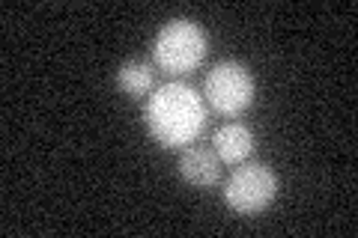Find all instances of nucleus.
I'll return each instance as SVG.
<instances>
[{
	"instance_id": "obj_1",
	"label": "nucleus",
	"mask_w": 358,
	"mask_h": 238,
	"mask_svg": "<svg viewBox=\"0 0 358 238\" xmlns=\"http://www.w3.org/2000/svg\"><path fill=\"white\" fill-rule=\"evenodd\" d=\"M143 119H147V128L159 146H164V149H188L206 131L209 113L194 87L171 81L150 93L147 105H143Z\"/></svg>"
},
{
	"instance_id": "obj_2",
	"label": "nucleus",
	"mask_w": 358,
	"mask_h": 238,
	"mask_svg": "<svg viewBox=\"0 0 358 238\" xmlns=\"http://www.w3.org/2000/svg\"><path fill=\"white\" fill-rule=\"evenodd\" d=\"M209 54V36L203 27L188 18H171L155 33L152 39V57L155 66L171 77H185L203 66Z\"/></svg>"
},
{
	"instance_id": "obj_3",
	"label": "nucleus",
	"mask_w": 358,
	"mask_h": 238,
	"mask_svg": "<svg viewBox=\"0 0 358 238\" xmlns=\"http://www.w3.org/2000/svg\"><path fill=\"white\" fill-rule=\"evenodd\" d=\"M206 105L221 117H239L254 105V77L236 60H221L212 66L203 81Z\"/></svg>"
},
{
	"instance_id": "obj_4",
	"label": "nucleus",
	"mask_w": 358,
	"mask_h": 238,
	"mask_svg": "<svg viewBox=\"0 0 358 238\" xmlns=\"http://www.w3.org/2000/svg\"><path fill=\"white\" fill-rule=\"evenodd\" d=\"M278 188L281 182L266 164L245 161L224 182V202L236 214H260L275 202Z\"/></svg>"
},
{
	"instance_id": "obj_5",
	"label": "nucleus",
	"mask_w": 358,
	"mask_h": 238,
	"mask_svg": "<svg viewBox=\"0 0 358 238\" xmlns=\"http://www.w3.org/2000/svg\"><path fill=\"white\" fill-rule=\"evenodd\" d=\"M212 149H215L221 164H245L257 149L254 131L242 122H227L212 134Z\"/></svg>"
},
{
	"instance_id": "obj_6",
	"label": "nucleus",
	"mask_w": 358,
	"mask_h": 238,
	"mask_svg": "<svg viewBox=\"0 0 358 238\" xmlns=\"http://www.w3.org/2000/svg\"><path fill=\"white\" fill-rule=\"evenodd\" d=\"M179 176L194 188L215 185L221 179V161L215 149H206V146H188V149H182V155H179Z\"/></svg>"
},
{
	"instance_id": "obj_7",
	"label": "nucleus",
	"mask_w": 358,
	"mask_h": 238,
	"mask_svg": "<svg viewBox=\"0 0 358 238\" xmlns=\"http://www.w3.org/2000/svg\"><path fill=\"white\" fill-rule=\"evenodd\" d=\"M117 87L126 96H131V98L150 96L152 87H155V69H152L150 63L126 60V63L120 66V72H117Z\"/></svg>"
}]
</instances>
